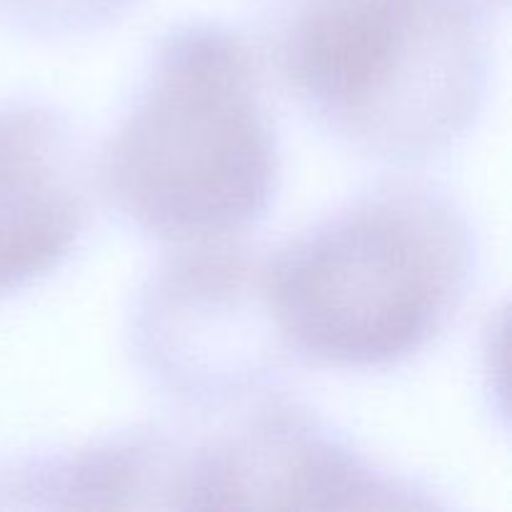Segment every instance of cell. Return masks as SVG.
<instances>
[{
  "label": "cell",
  "instance_id": "obj_1",
  "mask_svg": "<svg viewBox=\"0 0 512 512\" xmlns=\"http://www.w3.org/2000/svg\"><path fill=\"white\" fill-rule=\"evenodd\" d=\"M275 175L273 130L238 35L215 25L170 35L105 153L120 213L158 238L210 243L263 218Z\"/></svg>",
  "mask_w": 512,
  "mask_h": 512
},
{
  "label": "cell",
  "instance_id": "obj_2",
  "mask_svg": "<svg viewBox=\"0 0 512 512\" xmlns=\"http://www.w3.org/2000/svg\"><path fill=\"white\" fill-rule=\"evenodd\" d=\"M468 263L458 220L428 195H383L318 225L263 275L278 328L335 368L418 353L443 325Z\"/></svg>",
  "mask_w": 512,
  "mask_h": 512
},
{
  "label": "cell",
  "instance_id": "obj_3",
  "mask_svg": "<svg viewBox=\"0 0 512 512\" xmlns=\"http://www.w3.org/2000/svg\"><path fill=\"white\" fill-rule=\"evenodd\" d=\"M285 55L318 113L385 153L448 140L478 90L480 50L455 0H318Z\"/></svg>",
  "mask_w": 512,
  "mask_h": 512
},
{
  "label": "cell",
  "instance_id": "obj_4",
  "mask_svg": "<svg viewBox=\"0 0 512 512\" xmlns=\"http://www.w3.org/2000/svg\"><path fill=\"white\" fill-rule=\"evenodd\" d=\"M183 508H415L390 483L290 410L195 460L180 485Z\"/></svg>",
  "mask_w": 512,
  "mask_h": 512
},
{
  "label": "cell",
  "instance_id": "obj_5",
  "mask_svg": "<svg viewBox=\"0 0 512 512\" xmlns=\"http://www.w3.org/2000/svg\"><path fill=\"white\" fill-rule=\"evenodd\" d=\"M70 130L38 105H0V295L50 273L83 230Z\"/></svg>",
  "mask_w": 512,
  "mask_h": 512
},
{
  "label": "cell",
  "instance_id": "obj_6",
  "mask_svg": "<svg viewBox=\"0 0 512 512\" xmlns=\"http://www.w3.org/2000/svg\"><path fill=\"white\" fill-rule=\"evenodd\" d=\"M150 468L155 465H150V450L143 443L105 445L38 470L33 493L48 495V505L113 508L125 505L128 495L145 493L155 485L148 483Z\"/></svg>",
  "mask_w": 512,
  "mask_h": 512
}]
</instances>
